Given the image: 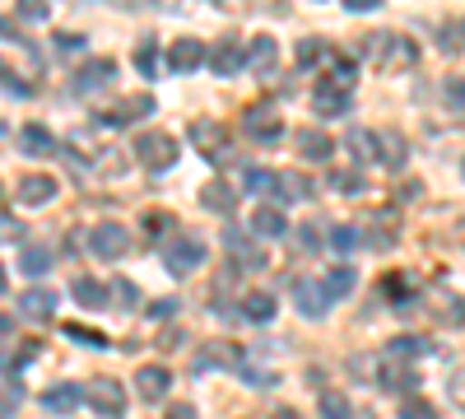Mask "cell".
<instances>
[{
	"mask_svg": "<svg viewBox=\"0 0 465 419\" xmlns=\"http://www.w3.org/2000/svg\"><path fill=\"white\" fill-rule=\"evenodd\" d=\"M298 149H302V159H312V164H326L335 155V140L326 131H298Z\"/></svg>",
	"mask_w": 465,
	"mask_h": 419,
	"instance_id": "obj_22",
	"label": "cell"
},
{
	"mask_svg": "<svg viewBox=\"0 0 465 419\" xmlns=\"http://www.w3.org/2000/svg\"><path fill=\"white\" fill-rule=\"evenodd\" d=\"M252 234L256 238H284L289 234V214L280 205H256L252 210Z\"/></svg>",
	"mask_w": 465,
	"mask_h": 419,
	"instance_id": "obj_15",
	"label": "cell"
},
{
	"mask_svg": "<svg viewBox=\"0 0 465 419\" xmlns=\"http://www.w3.org/2000/svg\"><path fill=\"white\" fill-rule=\"evenodd\" d=\"M344 149H349V155H354L359 164H381V135L377 131H349L344 135Z\"/></svg>",
	"mask_w": 465,
	"mask_h": 419,
	"instance_id": "obj_17",
	"label": "cell"
},
{
	"mask_svg": "<svg viewBox=\"0 0 465 419\" xmlns=\"http://www.w3.org/2000/svg\"><path fill=\"white\" fill-rule=\"evenodd\" d=\"M52 43H56V52H80V47H84V37H80V33H56Z\"/></svg>",
	"mask_w": 465,
	"mask_h": 419,
	"instance_id": "obj_49",
	"label": "cell"
},
{
	"mask_svg": "<svg viewBox=\"0 0 465 419\" xmlns=\"http://www.w3.org/2000/svg\"><path fill=\"white\" fill-rule=\"evenodd\" d=\"M70 294H74V303H80V308H89V313L112 308V284H103V280H94V275H74V280H70Z\"/></svg>",
	"mask_w": 465,
	"mask_h": 419,
	"instance_id": "obj_10",
	"label": "cell"
},
{
	"mask_svg": "<svg viewBox=\"0 0 465 419\" xmlns=\"http://www.w3.org/2000/svg\"><path fill=\"white\" fill-rule=\"evenodd\" d=\"M19 317H28V322H52V317H56V294H52V289H28V294H19Z\"/></svg>",
	"mask_w": 465,
	"mask_h": 419,
	"instance_id": "obj_16",
	"label": "cell"
},
{
	"mask_svg": "<svg viewBox=\"0 0 465 419\" xmlns=\"http://www.w3.org/2000/svg\"><path fill=\"white\" fill-rule=\"evenodd\" d=\"M326 43H317V37H307V43L298 47V65H312V61H326Z\"/></svg>",
	"mask_w": 465,
	"mask_h": 419,
	"instance_id": "obj_41",
	"label": "cell"
},
{
	"mask_svg": "<svg viewBox=\"0 0 465 419\" xmlns=\"http://www.w3.org/2000/svg\"><path fill=\"white\" fill-rule=\"evenodd\" d=\"M163 265L173 275H191V271H201L205 265V243L201 238H191V234H173L163 243Z\"/></svg>",
	"mask_w": 465,
	"mask_h": 419,
	"instance_id": "obj_2",
	"label": "cell"
},
{
	"mask_svg": "<svg viewBox=\"0 0 465 419\" xmlns=\"http://www.w3.org/2000/svg\"><path fill=\"white\" fill-rule=\"evenodd\" d=\"M65 335H70V340H80V345H94V350L107 345V335H103V331H89V326H80V322H65Z\"/></svg>",
	"mask_w": 465,
	"mask_h": 419,
	"instance_id": "obj_37",
	"label": "cell"
},
{
	"mask_svg": "<svg viewBox=\"0 0 465 419\" xmlns=\"http://www.w3.org/2000/svg\"><path fill=\"white\" fill-rule=\"evenodd\" d=\"M377 5H381V0H344L349 15H368V10H377Z\"/></svg>",
	"mask_w": 465,
	"mask_h": 419,
	"instance_id": "obj_50",
	"label": "cell"
},
{
	"mask_svg": "<svg viewBox=\"0 0 465 419\" xmlns=\"http://www.w3.org/2000/svg\"><path fill=\"white\" fill-rule=\"evenodd\" d=\"M381 164L386 168H405V140L401 135H381Z\"/></svg>",
	"mask_w": 465,
	"mask_h": 419,
	"instance_id": "obj_36",
	"label": "cell"
},
{
	"mask_svg": "<svg viewBox=\"0 0 465 419\" xmlns=\"http://www.w3.org/2000/svg\"><path fill=\"white\" fill-rule=\"evenodd\" d=\"M10 331H15V322H10V317H0V340H5Z\"/></svg>",
	"mask_w": 465,
	"mask_h": 419,
	"instance_id": "obj_54",
	"label": "cell"
},
{
	"mask_svg": "<svg viewBox=\"0 0 465 419\" xmlns=\"http://www.w3.org/2000/svg\"><path fill=\"white\" fill-rule=\"evenodd\" d=\"M349 107H354V89H340L331 80L317 85V94H312V112H317V117H344Z\"/></svg>",
	"mask_w": 465,
	"mask_h": 419,
	"instance_id": "obj_9",
	"label": "cell"
},
{
	"mask_svg": "<svg viewBox=\"0 0 465 419\" xmlns=\"http://www.w3.org/2000/svg\"><path fill=\"white\" fill-rule=\"evenodd\" d=\"M19 145L28 149V155H37V159H43V155H56V135H52L47 126H37V122L19 131Z\"/></svg>",
	"mask_w": 465,
	"mask_h": 419,
	"instance_id": "obj_24",
	"label": "cell"
},
{
	"mask_svg": "<svg viewBox=\"0 0 465 419\" xmlns=\"http://www.w3.org/2000/svg\"><path fill=\"white\" fill-rule=\"evenodd\" d=\"M19 228H24V224H19L15 214H0V243H19Z\"/></svg>",
	"mask_w": 465,
	"mask_h": 419,
	"instance_id": "obj_44",
	"label": "cell"
},
{
	"mask_svg": "<svg viewBox=\"0 0 465 419\" xmlns=\"http://www.w3.org/2000/svg\"><path fill=\"white\" fill-rule=\"evenodd\" d=\"M242 186L256 196H280V173H270V168H247L242 173Z\"/></svg>",
	"mask_w": 465,
	"mask_h": 419,
	"instance_id": "obj_27",
	"label": "cell"
},
{
	"mask_svg": "<svg viewBox=\"0 0 465 419\" xmlns=\"http://www.w3.org/2000/svg\"><path fill=\"white\" fill-rule=\"evenodd\" d=\"M223 247H228V256L238 261L242 271H261V265H265V247L252 243L247 234H238V228H228V234H223Z\"/></svg>",
	"mask_w": 465,
	"mask_h": 419,
	"instance_id": "obj_11",
	"label": "cell"
},
{
	"mask_svg": "<svg viewBox=\"0 0 465 419\" xmlns=\"http://www.w3.org/2000/svg\"><path fill=\"white\" fill-rule=\"evenodd\" d=\"M275 313H280V303L270 298V294H261V289L242 298V317H247V322H270Z\"/></svg>",
	"mask_w": 465,
	"mask_h": 419,
	"instance_id": "obj_28",
	"label": "cell"
},
{
	"mask_svg": "<svg viewBox=\"0 0 465 419\" xmlns=\"http://www.w3.org/2000/svg\"><path fill=\"white\" fill-rule=\"evenodd\" d=\"M326 186H331V192H340V196H363V192H368L363 173H354V168H335V173L326 177Z\"/></svg>",
	"mask_w": 465,
	"mask_h": 419,
	"instance_id": "obj_26",
	"label": "cell"
},
{
	"mask_svg": "<svg viewBox=\"0 0 465 419\" xmlns=\"http://www.w3.org/2000/svg\"><path fill=\"white\" fill-rule=\"evenodd\" d=\"M317 414L322 419H354V405H349V396H340V392H322Z\"/></svg>",
	"mask_w": 465,
	"mask_h": 419,
	"instance_id": "obj_29",
	"label": "cell"
},
{
	"mask_svg": "<svg viewBox=\"0 0 465 419\" xmlns=\"http://www.w3.org/2000/svg\"><path fill=\"white\" fill-rule=\"evenodd\" d=\"M168 70H177V75H191V70H201L205 61H210V47L205 43H196V37H177V43H168Z\"/></svg>",
	"mask_w": 465,
	"mask_h": 419,
	"instance_id": "obj_8",
	"label": "cell"
},
{
	"mask_svg": "<svg viewBox=\"0 0 465 419\" xmlns=\"http://www.w3.org/2000/svg\"><path fill=\"white\" fill-rule=\"evenodd\" d=\"M135 112H153V98H149V94H140V98H122L116 107L103 112V122H107V126H126V122H135Z\"/></svg>",
	"mask_w": 465,
	"mask_h": 419,
	"instance_id": "obj_23",
	"label": "cell"
},
{
	"mask_svg": "<svg viewBox=\"0 0 465 419\" xmlns=\"http://www.w3.org/2000/svg\"><path fill=\"white\" fill-rule=\"evenodd\" d=\"M447 103L451 112H465V80H447Z\"/></svg>",
	"mask_w": 465,
	"mask_h": 419,
	"instance_id": "obj_45",
	"label": "cell"
},
{
	"mask_svg": "<svg viewBox=\"0 0 465 419\" xmlns=\"http://www.w3.org/2000/svg\"><path fill=\"white\" fill-rule=\"evenodd\" d=\"M89 252L98 261H116L131 252V228L126 224H94L89 228Z\"/></svg>",
	"mask_w": 465,
	"mask_h": 419,
	"instance_id": "obj_5",
	"label": "cell"
},
{
	"mask_svg": "<svg viewBox=\"0 0 465 419\" xmlns=\"http://www.w3.org/2000/svg\"><path fill=\"white\" fill-rule=\"evenodd\" d=\"M460 177H465V159H460Z\"/></svg>",
	"mask_w": 465,
	"mask_h": 419,
	"instance_id": "obj_56",
	"label": "cell"
},
{
	"mask_svg": "<svg viewBox=\"0 0 465 419\" xmlns=\"http://www.w3.org/2000/svg\"><path fill=\"white\" fill-rule=\"evenodd\" d=\"M159 345H163V350H177V345H182V331H163Z\"/></svg>",
	"mask_w": 465,
	"mask_h": 419,
	"instance_id": "obj_52",
	"label": "cell"
},
{
	"mask_svg": "<svg viewBox=\"0 0 465 419\" xmlns=\"http://www.w3.org/2000/svg\"><path fill=\"white\" fill-rule=\"evenodd\" d=\"M135 159L149 173H163V168L177 164V140L168 131H144V135H135Z\"/></svg>",
	"mask_w": 465,
	"mask_h": 419,
	"instance_id": "obj_3",
	"label": "cell"
},
{
	"mask_svg": "<svg viewBox=\"0 0 465 419\" xmlns=\"http://www.w3.org/2000/svg\"><path fill=\"white\" fill-rule=\"evenodd\" d=\"M219 364H242V359H238V350H232V345H210V350L196 354V368H201V373H205V368H219Z\"/></svg>",
	"mask_w": 465,
	"mask_h": 419,
	"instance_id": "obj_31",
	"label": "cell"
},
{
	"mask_svg": "<svg viewBox=\"0 0 465 419\" xmlns=\"http://www.w3.org/2000/svg\"><path fill=\"white\" fill-rule=\"evenodd\" d=\"M135 65H140L144 75H153V65H159V52H153V43H144V47L135 52Z\"/></svg>",
	"mask_w": 465,
	"mask_h": 419,
	"instance_id": "obj_48",
	"label": "cell"
},
{
	"mask_svg": "<svg viewBox=\"0 0 465 419\" xmlns=\"http://www.w3.org/2000/svg\"><path fill=\"white\" fill-rule=\"evenodd\" d=\"M280 192H284V201H307L312 186H307V177H298V173H280Z\"/></svg>",
	"mask_w": 465,
	"mask_h": 419,
	"instance_id": "obj_35",
	"label": "cell"
},
{
	"mask_svg": "<svg viewBox=\"0 0 465 419\" xmlns=\"http://www.w3.org/2000/svg\"><path fill=\"white\" fill-rule=\"evenodd\" d=\"M0 294H5V265H0Z\"/></svg>",
	"mask_w": 465,
	"mask_h": 419,
	"instance_id": "obj_55",
	"label": "cell"
},
{
	"mask_svg": "<svg viewBox=\"0 0 465 419\" xmlns=\"http://www.w3.org/2000/svg\"><path fill=\"white\" fill-rule=\"evenodd\" d=\"M205 65L219 75V80H228V75H238V70L247 65V47H242V43H232V37H228V43H214Z\"/></svg>",
	"mask_w": 465,
	"mask_h": 419,
	"instance_id": "obj_12",
	"label": "cell"
},
{
	"mask_svg": "<svg viewBox=\"0 0 465 419\" xmlns=\"http://www.w3.org/2000/svg\"><path fill=\"white\" fill-rule=\"evenodd\" d=\"M135 392H140L144 401H163V396L173 392V373H168L163 364H144V368L135 373Z\"/></svg>",
	"mask_w": 465,
	"mask_h": 419,
	"instance_id": "obj_13",
	"label": "cell"
},
{
	"mask_svg": "<svg viewBox=\"0 0 465 419\" xmlns=\"http://www.w3.org/2000/svg\"><path fill=\"white\" fill-rule=\"evenodd\" d=\"M354 280H359L354 265H335V271H326L322 289H326V298L335 303V298H344V294H354Z\"/></svg>",
	"mask_w": 465,
	"mask_h": 419,
	"instance_id": "obj_25",
	"label": "cell"
},
{
	"mask_svg": "<svg viewBox=\"0 0 465 419\" xmlns=\"http://www.w3.org/2000/svg\"><path fill=\"white\" fill-rule=\"evenodd\" d=\"M84 401V392L74 387V383H56V387H47L43 392V410H52V414H74V405Z\"/></svg>",
	"mask_w": 465,
	"mask_h": 419,
	"instance_id": "obj_20",
	"label": "cell"
},
{
	"mask_svg": "<svg viewBox=\"0 0 465 419\" xmlns=\"http://www.w3.org/2000/svg\"><path fill=\"white\" fill-rule=\"evenodd\" d=\"M293 294H298V313H302V317H322V313L331 308L326 289H322V284H312V280H298V289H293Z\"/></svg>",
	"mask_w": 465,
	"mask_h": 419,
	"instance_id": "obj_21",
	"label": "cell"
},
{
	"mask_svg": "<svg viewBox=\"0 0 465 419\" xmlns=\"http://www.w3.org/2000/svg\"><path fill=\"white\" fill-rule=\"evenodd\" d=\"M52 196H56V177H47V173L19 177V201H24V205H47Z\"/></svg>",
	"mask_w": 465,
	"mask_h": 419,
	"instance_id": "obj_18",
	"label": "cell"
},
{
	"mask_svg": "<svg viewBox=\"0 0 465 419\" xmlns=\"http://www.w3.org/2000/svg\"><path fill=\"white\" fill-rule=\"evenodd\" d=\"M447 392H451L456 405H465V368H456V373L447 377Z\"/></svg>",
	"mask_w": 465,
	"mask_h": 419,
	"instance_id": "obj_47",
	"label": "cell"
},
{
	"mask_svg": "<svg viewBox=\"0 0 465 419\" xmlns=\"http://www.w3.org/2000/svg\"><path fill=\"white\" fill-rule=\"evenodd\" d=\"M401 419H438V410H433V401H423V396H410V401L401 405Z\"/></svg>",
	"mask_w": 465,
	"mask_h": 419,
	"instance_id": "obj_39",
	"label": "cell"
},
{
	"mask_svg": "<svg viewBox=\"0 0 465 419\" xmlns=\"http://www.w3.org/2000/svg\"><path fill=\"white\" fill-rule=\"evenodd\" d=\"M270 61H275V37H252V47H247V65L270 70Z\"/></svg>",
	"mask_w": 465,
	"mask_h": 419,
	"instance_id": "obj_32",
	"label": "cell"
},
{
	"mask_svg": "<svg viewBox=\"0 0 465 419\" xmlns=\"http://www.w3.org/2000/svg\"><path fill=\"white\" fill-rule=\"evenodd\" d=\"M149 317H153V322H168V317H177V298H159V303L149 308Z\"/></svg>",
	"mask_w": 465,
	"mask_h": 419,
	"instance_id": "obj_46",
	"label": "cell"
},
{
	"mask_svg": "<svg viewBox=\"0 0 465 419\" xmlns=\"http://www.w3.org/2000/svg\"><path fill=\"white\" fill-rule=\"evenodd\" d=\"M270 419H302V414H298V410H289V405H284V410H275V414H270Z\"/></svg>",
	"mask_w": 465,
	"mask_h": 419,
	"instance_id": "obj_53",
	"label": "cell"
},
{
	"mask_svg": "<svg viewBox=\"0 0 465 419\" xmlns=\"http://www.w3.org/2000/svg\"><path fill=\"white\" fill-rule=\"evenodd\" d=\"M242 131H247L252 140L270 145V140H280V135H284V122H280V112H275V107L256 103V107H247V112H242Z\"/></svg>",
	"mask_w": 465,
	"mask_h": 419,
	"instance_id": "obj_7",
	"label": "cell"
},
{
	"mask_svg": "<svg viewBox=\"0 0 465 419\" xmlns=\"http://www.w3.org/2000/svg\"><path fill=\"white\" fill-rule=\"evenodd\" d=\"M381 387H401V392H410L414 387V373H405V368H386V377H381Z\"/></svg>",
	"mask_w": 465,
	"mask_h": 419,
	"instance_id": "obj_43",
	"label": "cell"
},
{
	"mask_svg": "<svg viewBox=\"0 0 465 419\" xmlns=\"http://www.w3.org/2000/svg\"><path fill=\"white\" fill-rule=\"evenodd\" d=\"M368 56L381 65V70H410L419 61V47L410 43L405 33H372L368 37Z\"/></svg>",
	"mask_w": 465,
	"mask_h": 419,
	"instance_id": "obj_1",
	"label": "cell"
},
{
	"mask_svg": "<svg viewBox=\"0 0 465 419\" xmlns=\"http://www.w3.org/2000/svg\"><path fill=\"white\" fill-rule=\"evenodd\" d=\"M15 10H19V19H33V24L52 15V10H47V0H19V5H15Z\"/></svg>",
	"mask_w": 465,
	"mask_h": 419,
	"instance_id": "obj_42",
	"label": "cell"
},
{
	"mask_svg": "<svg viewBox=\"0 0 465 419\" xmlns=\"http://www.w3.org/2000/svg\"><path fill=\"white\" fill-rule=\"evenodd\" d=\"M112 75H116V65H112L107 56L80 65V70H74V94H98V89H107V85H112Z\"/></svg>",
	"mask_w": 465,
	"mask_h": 419,
	"instance_id": "obj_14",
	"label": "cell"
},
{
	"mask_svg": "<svg viewBox=\"0 0 465 419\" xmlns=\"http://www.w3.org/2000/svg\"><path fill=\"white\" fill-rule=\"evenodd\" d=\"M232 201H238V196H232L223 182H210L205 192H201V205H205V210H214V214H228V210H232Z\"/></svg>",
	"mask_w": 465,
	"mask_h": 419,
	"instance_id": "obj_30",
	"label": "cell"
},
{
	"mask_svg": "<svg viewBox=\"0 0 465 419\" xmlns=\"http://www.w3.org/2000/svg\"><path fill=\"white\" fill-rule=\"evenodd\" d=\"M191 145L201 149L210 164H228L232 159V140L219 122H191Z\"/></svg>",
	"mask_w": 465,
	"mask_h": 419,
	"instance_id": "obj_6",
	"label": "cell"
},
{
	"mask_svg": "<svg viewBox=\"0 0 465 419\" xmlns=\"http://www.w3.org/2000/svg\"><path fill=\"white\" fill-rule=\"evenodd\" d=\"M84 401H89L94 414H103V419H122V414H126V387L116 383V377H94V383L84 387Z\"/></svg>",
	"mask_w": 465,
	"mask_h": 419,
	"instance_id": "obj_4",
	"label": "cell"
},
{
	"mask_svg": "<svg viewBox=\"0 0 465 419\" xmlns=\"http://www.w3.org/2000/svg\"><path fill=\"white\" fill-rule=\"evenodd\" d=\"M433 345L429 340H419V335H401L396 345H391V354H405V359H414V354H429Z\"/></svg>",
	"mask_w": 465,
	"mask_h": 419,
	"instance_id": "obj_40",
	"label": "cell"
},
{
	"mask_svg": "<svg viewBox=\"0 0 465 419\" xmlns=\"http://www.w3.org/2000/svg\"><path fill=\"white\" fill-rule=\"evenodd\" d=\"M331 247L335 252H354V247H363V234H359L354 224H335L331 228Z\"/></svg>",
	"mask_w": 465,
	"mask_h": 419,
	"instance_id": "obj_33",
	"label": "cell"
},
{
	"mask_svg": "<svg viewBox=\"0 0 465 419\" xmlns=\"http://www.w3.org/2000/svg\"><path fill=\"white\" fill-rule=\"evenodd\" d=\"M56 265V252L47 247V243H28V247H19V271L24 275H47Z\"/></svg>",
	"mask_w": 465,
	"mask_h": 419,
	"instance_id": "obj_19",
	"label": "cell"
},
{
	"mask_svg": "<svg viewBox=\"0 0 465 419\" xmlns=\"http://www.w3.org/2000/svg\"><path fill=\"white\" fill-rule=\"evenodd\" d=\"M163 419H196V405H168Z\"/></svg>",
	"mask_w": 465,
	"mask_h": 419,
	"instance_id": "obj_51",
	"label": "cell"
},
{
	"mask_svg": "<svg viewBox=\"0 0 465 419\" xmlns=\"http://www.w3.org/2000/svg\"><path fill=\"white\" fill-rule=\"evenodd\" d=\"M112 308H135V303H140V289L131 284V280H112Z\"/></svg>",
	"mask_w": 465,
	"mask_h": 419,
	"instance_id": "obj_38",
	"label": "cell"
},
{
	"mask_svg": "<svg viewBox=\"0 0 465 419\" xmlns=\"http://www.w3.org/2000/svg\"><path fill=\"white\" fill-rule=\"evenodd\" d=\"M438 37H442V52H465V19H447Z\"/></svg>",
	"mask_w": 465,
	"mask_h": 419,
	"instance_id": "obj_34",
	"label": "cell"
}]
</instances>
